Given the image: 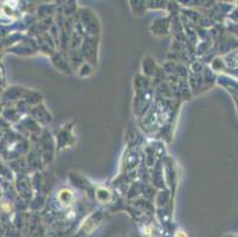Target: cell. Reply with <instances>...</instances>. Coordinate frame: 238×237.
Listing matches in <instances>:
<instances>
[{"mask_svg": "<svg viewBox=\"0 0 238 237\" xmlns=\"http://www.w3.org/2000/svg\"><path fill=\"white\" fill-rule=\"evenodd\" d=\"M175 237H187V236H186V234H185L184 231H178L175 234Z\"/></svg>", "mask_w": 238, "mask_h": 237, "instance_id": "6da1fadb", "label": "cell"}]
</instances>
